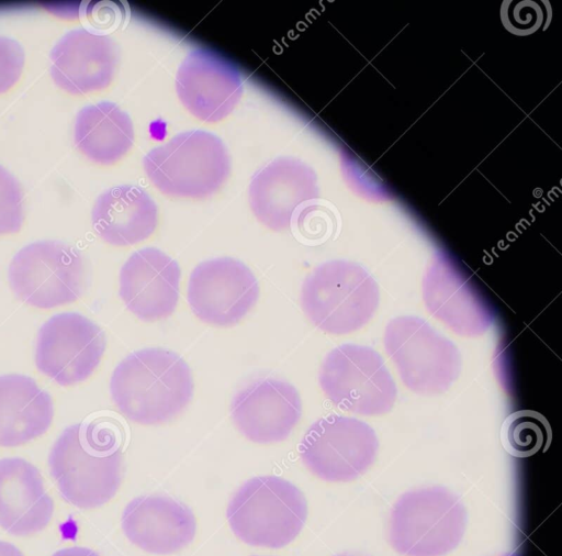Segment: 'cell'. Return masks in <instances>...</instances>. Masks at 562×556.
Masks as SVG:
<instances>
[{"label":"cell","mask_w":562,"mask_h":556,"mask_svg":"<svg viewBox=\"0 0 562 556\" xmlns=\"http://www.w3.org/2000/svg\"><path fill=\"white\" fill-rule=\"evenodd\" d=\"M49 471L68 503L92 509L110 501L122 479V434L111 419L66 427L48 456Z\"/></svg>","instance_id":"1"},{"label":"cell","mask_w":562,"mask_h":556,"mask_svg":"<svg viewBox=\"0 0 562 556\" xmlns=\"http://www.w3.org/2000/svg\"><path fill=\"white\" fill-rule=\"evenodd\" d=\"M189 365L177 353L147 347L127 355L113 370L110 391L119 411L142 425L178 416L193 397Z\"/></svg>","instance_id":"2"},{"label":"cell","mask_w":562,"mask_h":556,"mask_svg":"<svg viewBox=\"0 0 562 556\" xmlns=\"http://www.w3.org/2000/svg\"><path fill=\"white\" fill-rule=\"evenodd\" d=\"M226 516L234 534L244 543L281 548L303 529L307 503L303 492L278 476L254 477L232 497Z\"/></svg>","instance_id":"3"},{"label":"cell","mask_w":562,"mask_h":556,"mask_svg":"<svg viewBox=\"0 0 562 556\" xmlns=\"http://www.w3.org/2000/svg\"><path fill=\"white\" fill-rule=\"evenodd\" d=\"M467 511L461 500L441 486L404 492L389 521L391 546L403 556H443L461 543Z\"/></svg>","instance_id":"4"},{"label":"cell","mask_w":562,"mask_h":556,"mask_svg":"<svg viewBox=\"0 0 562 556\" xmlns=\"http://www.w3.org/2000/svg\"><path fill=\"white\" fill-rule=\"evenodd\" d=\"M379 287L360 265L329 260L307 275L300 302L308 320L330 334H348L362 327L379 305Z\"/></svg>","instance_id":"5"},{"label":"cell","mask_w":562,"mask_h":556,"mask_svg":"<svg viewBox=\"0 0 562 556\" xmlns=\"http://www.w3.org/2000/svg\"><path fill=\"white\" fill-rule=\"evenodd\" d=\"M143 165L159 191L193 199L216 192L231 169L222 140L202 130L180 133L153 148L144 157Z\"/></svg>","instance_id":"6"},{"label":"cell","mask_w":562,"mask_h":556,"mask_svg":"<svg viewBox=\"0 0 562 556\" xmlns=\"http://www.w3.org/2000/svg\"><path fill=\"white\" fill-rule=\"evenodd\" d=\"M383 343L404 385L418 394H440L460 375L457 346L420 318L404 315L391 320Z\"/></svg>","instance_id":"7"},{"label":"cell","mask_w":562,"mask_h":556,"mask_svg":"<svg viewBox=\"0 0 562 556\" xmlns=\"http://www.w3.org/2000/svg\"><path fill=\"white\" fill-rule=\"evenodd\" d=\"M9 283L18 299L40 309H52L78 300L86 288L81 253L60 241H37L12 258Z\"/></svg>","instance_id":"8"},{"label":"cell","mask_w":562,"mask_h":556,"mask_svg":"<svg viewBox=\"0 0 562 556\" xmlns=\"http://www.w3.org/2000/svg\"><path fill=\"white\" fill-rule=\"evenodd\" d=\"M318 382L338 408L362 415L389 412L397 389L381 355L371 347L342 344L324 358Z\"/></svg>","instance_id":"9"},{"label":"cell","mask_w":562,"mask_h":556,"mask_svg":"<svg viewBox=\"0 0 562 556\" xmlns=\"http://www.w3.org/2000/svg\"><path fill=\"white\" fill-rule=\"evenodd\" d=\"M379 442L373 429L357 419L329 414L305 432L299 452L316 477L331 482L350 481L373 464Z\"/></svg>","instance_id":"10"},{"label":"cell","mask_w":562,"mask_h":556,"mask_svg":"<svg viewBox=\"0 0 562 556\" xmlns=\"http://www.w3.org/2000/svg\"><path fill=\"white\" fill-rule=\"evenodd\" d=\"M104 351L105 335L97 323L77 312H63L40 327L35 364L57 383L71 386L92 375Z\"/></svg>","instance_id":"11"},{"label":"cell","mask_w":562,"mask_h":556,"mask_svg":"<svg viewBox=\"0 0 562 556\" xmlns=\"http://www.w3.org/2000/svg\"><path fill=\"white\" fill-rule=\"evenodd\" d=\"M259 292L248 266L236 258L217 257L192 270L188 302L199 320L224 327L237 324L256 304Z\"/></svg>","instance_id":"12"},{"label":"cell","mask_w":562,"mask_h":556,"mask_svg":"<svg viewBox=\"0 0 562 556\" xmlns=\"http://www.w3.org/2000/svg\"><path fill=\"white\" fill-rule=\"evenodd\" d=\"M176 91L183 107L204 122L225 119L243 94L239 69L209 48L191 51L176 75Z\"/></svg>","instance_id":"13"},{"label":"cell","mask_w":562,"mask_h":556,"mask_svg":"<svg viewBox=\"0 0 562 556\" xmlns=\"http://www.w3.org/2000/svg\"><path fill=\"white\" fill-rule=\"evenodd\" d=\"M302 415L296 388L273 377L258 378L234 396L231 416L237 430L249 441L270 444L285 440Z\"/></svg>","instance_id":"14"},{"label":"cell","mask_w":562,"mask_h":556,"mask_svg":"<svg viewBox=\"0 0 562 556\" xmlns=\"http://www.w3.org/2000/svg\"><path fill=\"white\" fill-rule=\"evenodd\" d=\"M178 263L156 247L134 252L120 270L119 293L138 319L154 322L170 316L179 300Z\"/></svg>","instance_id":"15"},{"label":"cell","mask_w":562,"mask_h":556,"mask_svg":"<svg viewBox=\"0 0 562 556\" xmlns=\"http://www.w3.org/2000/svg\"><path fill=\"white\" fill-rule=\"evenodd\" d=\"M314 170L293 157L263 166L249 185V204L257 220L272 231L290 227L302 204L317 198Z\"/></svg>","instance_id":"16"},{"label":"cell","mask_w":562,"mask_h":556,"mask_svg":"<svg viewBox=\"0 0 562 556\" xmlns=\"http://www.w3.org/2000/svg\"><path fill=\"white\" fill-rule=\"evenodd\" d=\"M49 58L55 84L71 94H86L112 82L119 52L109 35L81 27L67 32Z\"/></svg>","instance_id":"17"},{"label":"cell","mask_w":562,"mask_h":556,"mask_svg":"<svg viewBox=\"0 0 562 556\" xmlns=\"http://www.w3.org/2000/svg\"><path fill=\"white\" fill-rule=\"evenodd\" d=\"M122 530L140 549L169 555L192 542L196 521L182 502L168 496L146 494L127 503L122 514Z\"/></svg>","instance_id":"18"},{"label":"cell","mask_w":562,"mask_h":556,"mask_svg":"<svg viewBox=\"0 0 562 556\" xmlns=\"http://www.w3.org/2000/svg\"><path fill=\"white\" fill-rule=\"evenodd\" d=\"M423 293L428 311L458 334L480 335L493 321L483 298L454 264L445 257H438L429 265L423 281Z\"/></svg>","instance_id":"19"},{"label":"cell","mask_w":562,"mask_h":556,"mask_svg":"<svg viewBox=\"0 0 562 556\" xmlns=\"http://www.w3.org/2000/svg\"><path fill=\"white\" fill-rule=\"evenodd\" d=\"M54 512L38 469L20 457L0 459V526L15 536L44 530Z\"/></svg>","instance_id":"20"},{"label":"cell","mask_w":562,"mask_h":556,"mask_svg":"<svg viewBox=\"0 0 562 556\" xmlns=\"http://www.w3.org/2000/svg\"><path fill=\"white\" fill-rule=\"evenodd\" d=\"M95 233L114 246L134 245L156 230L158 210L149 194L138 186L121 185L102 192L91 211Z\"/></svg>","instance_id":"21"},{"label":"cell","mask_w":562,"mask_h":556,"mask_svg":"<svg viewBox=\"0 0 562 556\" xmlns=\"http://www.w3.org/2000/svg\"><path fill=\"white\" fill-rule=\"evenodd\" d=\"M53 418V399L33 378L0 376V446H19L43 435Z\"/></svg>","instance_id":"22"},{"label":"cell","mask_w":562,"mask_h":556,"mask_svg":"<svg viewBox=\"0 0 562 556\" xmlns=\"http://www.w3.org/2000/svg\"><path fill=\"white\" fill-rule=\"evenodd\" d=\"M74 138L78 149L90 160L111 165L120 160L132 147L133 122L117 104L101 101L78 112Z\"/></svg>","instance_id":"23"},{"label":"cell","mask_w":562,"mask_h":556,"mask_svg":"<svg viewBox=\"0 0 562 556\" xmlns=\"http://www.w3.org/2000/svg\"><path fill=\"white\" fill-rule=\"evenodd\" d=\"M551 427L547 419L532 410H519L507 415L501 429V442L505 451L526 458L544 452L551 442Z\"/></svg>","instance_id":"24"},{"label":"cell","mask_w":562,"mask_h":556,"mask_svg":"<svg viewBox=\"0 0 562 556\" xmlns=\"http://www.w3.org/2000/svg\"><path fill=\"white\" fill-rule=\"evenodd\" d=\"M23 221L21 186L14 176L0 165V235L18 233Z\"/></svg>","instance_id":"25"},{"label":"cell","mask_w":562,"mask_h":556,"mask_svg":"<svg viewBox=\"0 0 562 556\" xmlns=\"http://www.w3.org/2000/svg\"><path fill=\"white\" fill-rule=\"evenodd\" d=\"M25 63L21 44L0 35V94L10 90L20 79Z\"/></svg>","instance_id":"26"},{"label":"cell","mask_w":562,"mask_h":556,"mask_svg":"<svg viewBox=\"0 0 562 556\" xmlns=\"http://www.w3.org/2000/svg\"><path fill=\"white\" fill-rule=\"evenodd\" d=\"M52 556H99V554L88 547L74 546L59 549Z\"/></svg>","instance_id":"27"},{"label":"cell","mask_w":562,"mask_h":556,"mask_svg":"<svg viewBox=\"0 0 562 556\" xmlns=\"http://www.w3.org/2000/svg\"><path fill=\"white\" fill-rule=\"evenodd\" d=\"M0 556H24L13 544L0 541Z\"/></svg>","instance_id":"28"},{"label":"cell","mask_w":562,"mask_h":556,"mask_svg":"<svg viewBox=\"0 0 562 556\" xmlns=\"http://www.w3.org/2000/svg\"><path fill=\"white\" fill-rule=\"evenodd\" d=\"M501 556H520V554L517 552H508V553L502 554Z\"/></svg>","instance_id":"29"},{"label":"cell","mask_w":562,"mask_h":556,"mask_svg":"<svg viewBox=\"0 0 562 556\" xmlns=\"http://www.w3.org/2000/svg\"><path fill=\"white\" fill-rule=\"evenodd\" d=\"M337 556H348V555H337Z\"/></svg>","instance_id":"30"}]
</instances>
